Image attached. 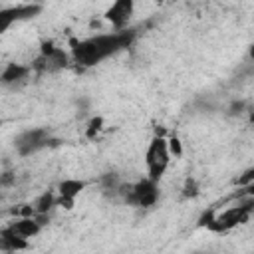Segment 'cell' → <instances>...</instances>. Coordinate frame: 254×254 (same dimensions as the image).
<instances>
[{"label": "cell", "mask_w": 254, "mask_h": 254, "mask_svg": "<svg viewBox=\"0 0 254 254\" xmlns=\"http://www.w3.org/2000/svg\"><path fill=\"white\" fill-rule=\"evenodd\" d=\"M40 10H42L40 4H18L10 8H2L0 10V34H4L14 22L34 18L36 14H40Z\"/></svg>", "instance_id": "52a82bcc"}, {"label": "cell", "mask_w": 254, "mask_h": 254, "mask_svg": "<svg viewBox=\"0 0 254 254\" xmlns=\"http://www.w3.org/2000/svg\"><path fill=\"white\" fill-rule=\"evenodd\" d=\"M26 246H28V240L22 238V236H18L10 226L0 232V250H4V252H16V250H24Z\"/></svg>", "instance_id": "8fae6325"}, {"label": "cell", "mask_w": 254, "mask_h": 254, "mask_svg": "<svg viewBox=\"0 0 254 254\" xmlns=\"http://www.w3.org/2000/svg\"><path fill=\"white\" fill-rule=\"evenodd\" d=\"M10 228L18 234V236H22V238H32V236H36L40 230H42V226L34 220V216H26V218H18L16 222H12L10 224Z\"/></svg>", "instance_id": "7c38bea8"}, {"label": "cell", "mask_w": 254, "mask_h": 254, "mask_svg": "<svg viewBox=\"0 0 254 254\" xmlns=\"http://www.w3.org/2000/svg\"><path fill=\"white\" fill-rule=\"evenodd\" d=\"M101 125H103V119H101V117H93V119L89 121V127H87V137L93 139V137L99 133Z\"/></svg>", "instance_id": "9a60e30c"}, {"label": "cell", "mask_w": 254, "mask_h": 254, "mask_svg": "<svg viewBox=\"0 0 254 254\" xmlns=\"http://www.w3.org/2000/svg\"><path fill=\"white\" fill-rule=\"evenodd\" d=\"M32 73L30 65H22V64H8L4 67V71L0 73V83L4 85H16L20 81H26V77Z\"/></svg>", "instance_id": "30bf717a"}, {"label": "cell", "mask_w": 254, "mask_h": 254, "mask_svg": "<svg viewBox=\"0 0 254 254\" xmlns=\"http://www.w3.org/2000/svg\"><path fill=\"white\" fill-rule=\"evenodd\" d=\"M145 161H147V171H149V177L151 181L159 183V179L165 175L167 167H169V161H171V153H169V145H167V139L163 135H155L147 147V153H145Z\"/></svg>", "instance_id": "7a4b0ae2"}, {"label": "cell", "mask_w": 254, "mask_h": 254, "mask_svg": "<svg viewBox=\"0 0 254 254\" xmlns=\"http://www.w3.org/2000/svg\"><path fill=\"white\" fill-rule=\"evenodd\" d=\"M242 109H244V101H234L230 105V115H238V113H242Z\"/></svg>", "instance_id": "d6986e66"}, {"label": "cell", "mask_w": 254, "mask_h": 254, "mask_svg": "<svg viewBox=\"0 0 254 254\" xmlns=\"http://www.w3.org/2000/svg\"><path fill=\"white\" fill-rule=\"evenodd\" d=\"M252 181H254V169H248L246 173H244V177H240L238 179V185H252Z\"/></svg>", "instance_id": "e0dca14e"}, {"label": "cell", "mask_w": 254, "mask_h": 254, "mask_svg": "<svg viewBox=\"0 0 254 254\" xmlns=\"http://www.w3.org/2000/svg\"><path fill=\"white\" fill-rule=\"evenodd\" d=\"M135 40V30H119L113 34H97L91 36L87 40H81L77 44H73L71 50V58L75 64L83 65V67H91L103 60H107L109 56L129 48Z\"/></svg>", "instance_id": "6da1fadb"}, {"label": "cell", "mask_w": 254, "mask_h": 254, "mask_svg": "<svg viewBox=\"0 0 254 254\" xmlns=\"http://www.w3.org/2000/svg\"><path fill=\"white\" fill-rule=\"evenodd\" d=\"M101 185H103L105 190H119V187H121L119 177H117L115 173H105V175L101 177Z\"/></svg>", "instance_id": "5bb4252c"}, {"label": "cell", "mask_w": 254, "mask_h": 254, "mask_svg": "<svg viewBox=\"0 0 254 254\" xmlns=\"http://www.w3.org/2000/svg\"><path fill=\"white\" fill-rule=\"evenodd\" d=\"M52 143H54V139H52L50 131H48V129H42V127L26 129V131H22V133L16 137V141H14L16 151H18L22 157L34 155V153H38L40 149H44V147H48V145H52Z\"/></svg>", "instance_id": "5b68a950"}, {"label": "cell", "mask_w": 254, "mask_h": 254, "mask_svg": "<svg viewBox=\"0 0 254 254\" xmlns=\"http://www.w3.org/2000/svg\"><path fill=\"white\" fill-rule=\"evenodd\" d=\"M167 145H169V153H175V155H181V153H183V149H181V141H179L177 137L169 139Z\"/></svg>", "instance_id": "2e32d148"}, {"label": "cell", "mask_w": 254, "mask_h": 254, "mask_svg": "<svg viewBox=\"0 0 254 254\" xmlns=\"http://www.w3.org/2000/svg\"><path fill=\"white\" fill-rule=\"evenodd\" d=\"M67 62H69V56L62 48H54V44H44L40 56L34 60L30 67L38 73H56L64 69Z\"/></svg>", "instance_id": "277c9868"}, {"label": "cell", "mask_w": 254, "mask_h": 254, "mask_svg": "<svg viewBox=\"0 0 254 254\" xmlns=\"http://www.w3.org/2000/svg\"><path fill=\"white\" fill-rule=\"evenodd\" d=\"M252 206H254V198L248 196V198H246L244 202H240L238 206H230V208H226L224 212L214 214V218H212V222L208 224V228H210V230H216V232L230 230V228H234L236 224L246 222V220L250 218Z\"/></svg>", "instance_id": "3957f363"}, {"label": "cell", "mask_w": 254, "mask_h": 254, "mask_svg": "<svg viewBox=\"0 0 254 254\" xmlns=\"http://www.w3.org/2000/svg\"><path fill=\"white\" fill-rule=\"evenodd\" d=\"M83 187L85 185L81 181H77V179H65V181H62L60 183V200H56V202L64 204L65 208H71L75 196L83 190Z\"/></svg>", "instance_id": "9c48e42d"}, {"label": "cell", "mask_w": 254, "mask_h": 254, "mask_svg": "<svg viewBox=\"0 0 254 254\" xmlns=\"http://www.w3.org/2000/svg\"><path fill=\"white\" fill-rule=\"evenodd\" d=\"M198 190H196V183L194 181H187L185 185V196H194Z\"/></svg>", "instance_id": "ac0fdd59"}, {"label": "cell", "mask_w": 254, "mask_h": 254, "mask_svg": "<svg viewBox=\"0 0 254 254\" xmlns=\"http://www.w3.org/2000/svg\"><path fill=\"white\" fill-rule=\"evenodd\" d=\"M133 8H135V6H133V2H131V0H117V2H113V4L107 8L105 18L113 24L115 32L125 30V26H127L129 18L133 16Z\"/></svg>", "instance_id": "ba28073f"}, {"label": "cell", "mask_w": 254, "mask_h": 254, "mask_svg": "<svg viewBox=\"0 0 254 254\" xmlns=\"http://www.w3.org/2000/svg\"><path fill=\"white\" fill-rule=\"evenodd\" d=\"M123 189L121 194L125 196V200L129 204H137V206H153L159 198V189H157V183L151 181V179H143L139 181L137 185H129L127 189L125 187H119Z\"/></svg>", "instance_id": "8992f818"}, {"label": "cell", "mask_w": 254, "mask_h": 254, "mask_svg": "<svg viewBox=\"0 0 254 254\" xmlns=\"http://www.w3.org/2000/svg\"><path fill=\"white\" fill-rule=\"evenodd\" d=\"M52 206H56V196L48 190V192H44L36 202H34V214H48V210L52 208Z\"/></svg>", "instance_id": "4fadbf2b"}]
</instances>
